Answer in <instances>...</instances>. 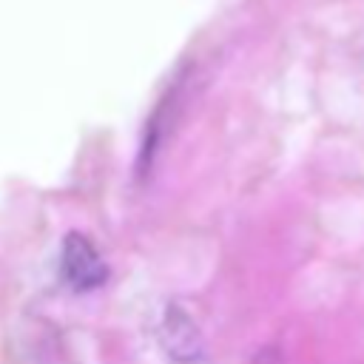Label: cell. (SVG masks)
Listing matches in <instances>:
<instances>
[{
    "label": "cell",
    "instance_id": "1",
    "mask_svg": "<svg viewBox=\"0 0 364 364\" xmlns=\"http://www.w3.org/2000/svg\"><path fill=\"white\" fill-rule=\"evenodd\" d=\"M63 276L74 290H94L108 279V267L88 236L68 233L63 242Z\"/></svg>",
    "mask_w": 364,
    "mask_h": 364
},
{
    "label": "cell",
    "instance_id": "2",
    "mask_svg": "<svg viewBox=\"0 0 364 364\" xmlns=\"http://www.w3.org/2000/svg\"><path fill=\"white\" fill-rule=\"evenodd\" d=\"M162 338H165V347L171 355L176 358H193L199 355L202 344H199V333L193 327V321L179 310V307H171L165 313V324H162Z\"/></svg>",
    "mask_w": 364,
    "mask_h": 364
}]
</instances>
